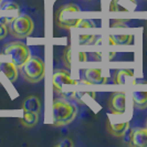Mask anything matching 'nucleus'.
Segmentation results:
<instances>
[{
    "instance_id": "nucleus-1",
    "label": "nucleus",
    "mask_w": 147,
    "mask_h": 147,
    "mask_svg": "<svg viewBox=\"0 0 147 147\" xmlns=\"http://www.w3.org/2000/svg\"><path fill=\"white\" fill-rule=\"evenodd\" d=\"M78 115V106L66 100L58 98L53 102V124L64 126L72 123Z\"/></svg>"
},
{
    "instance_id": "nucleus-2",
    "label": "nucleus",
    "mask_w": 147,
    "mask_h": 147,
    "mask_svg": "<svg viewBox=\"0 0 147 147\" xmlns=\"http://www.w3.org/2000/svg\"><path fill=\"white\" fill-rule=\"evenodd\" d=\"M23 78L30 83H38L44 78L45 65L42 59L38 57H30L28 61L21 66Z\"/></svg>"
},
{
    "instance_id": "nucleus-3",
    "label": "nucleus",
    "mask_w": 147,
    "mask_h": 147,
    "mask_svg": "<svg viewBox=\"0 0 147 147\" xmlns=\"http://www.w3.org/2000/svg\"><path fill=\"white\" fill-rule=\"evenodd\" d=\"M34 30L33 20L27 15H21L17 18H13L9 23V31L15 38L24 39L32 34Z\"/></svg>"
},
{
    "instance_id": "nucleus-4",
    "label": "nucleus",
    "mask_w": 147,
    "mask_h": 147,
    "mask_svg": "<svg viewBox=\"0 0 147 147\" xmlns=\"http://www.w3.org/2000/svg\"><path fill=\"white\" fill-rule=\"evenodd\" d=\"M3 54L11 57V62L17 67H21L30 58L29 48L22 42L9 43L3 50Z\"/></svg>"
},
{
    "instance_id": "nucleus-5",
    "label": "nucleus",
    "mask_w": 147,
    "mask_h": 147,
    "mask_svg": "<svg viewBox=\"0 0 147 147\" xmlns=\"http://www.w3.org/2000/svg\"><path fill=\"white\" fill-rule=\"evenodd\" d=\"M52 83H53L54 92L61 96L64 86L78 85L79 82L71 78V74L67 70H57L52 76Z\"/></svg>"
},
{
    "instance_id": "nucleus-6",
    "label": "nucleus",
    "mask_w": 147,
    "mask_h": 147,
    "mask_svg": "<svg viewBox=\"0 0 147 147\" xmlns=\"http://www.w3.org/2000/svg\"><path fill=\"white\" fill-rule=\"evenodd\" d=\"M82 82L90 85H103V84H106L107 78L102 75V70L90 67L85 70Z\"/></svg>"
},
{
    "instance_id": "nucleus-7",
    "label": "nucleus",
    "mask_w": 147,
    "mask_h": 147,
    "mask_svg": "<svg viewBox=\"0 0 147 147\" xmlns=\"http://www.w3.org/2000/svg\"><path fill=\"white\" fill-rule=\"evenodd\" d=\"M110 110L115 115H122L125 113L126 107V95L124 92H116L110 98Z\"/></svg>"
},
{
    "instance_id": "nucleus-8",
    "label": "nucleus",
    "mask_w": 147,
    "mask_h": 147,
    "mask_svg": "<svg viewBox=\"0 0 147 147\" xmlns=\"http://www.w3.org/2000/svg\"><path fill=\"white\" fill-rule=\"evenodd\" d=\"M136 0H111L110 11L131 12L136 8Z\"/></svg>"
},
{
    "instance_id": "nucleus-9",
    "label": "nucleus",
    "mask_w": 147,
    "mask_h": 147,
    "mask_svg": "<svg viewBox=\"0 0 147 147\" xmlns=\"http://www.w3.org/2000/svg\"><path fill=\"white\" fill-rule=\"evenodd\" d=\"M131 145L134 147H147V128H132Z\"/></svg>"
},
{
    "instance_id": "nucleus-10",
    "label": "nucleus",
    "mask_w": 147,
    "mask_h": 147,
    "mask_svg": "<svg viewBox=\"0 0 147 147\" xmlns=\"http://www.w3.org/2000/svg\"><path fill=\"white\" fill-rule=\"evenodd\" d=\"M0 73H2L10 82H15L18 78V67L11 62H0Z\"/></svg>"
},
{
    "instance_id": "nucleus-11",
    "label": "nucleus",
    "mask_w": 147,
    "mask_h": 147,
    "mask_svg": "<svg viewBox=\"0 0 147 147\" xmlns=\"http://www.w3.org/2000/svg\"><path fill=\"white\" fill-rule=\"evenodd\" d=\"M21 107L24 112H32V113L39 114V112L41 111V103L37 96L30 95L22 102Z\"/></svg>"
},
{
    "instance_id": "nucleus-12",
    "label": "nucleus",
    "mask_w": 147,
    "mask_h": 147,
    "mask_svg": "<svg viewBox=\"0 0 147 147\" xmlns=\"http://www.w3.org/2000/svg\"><path fill=\"white\" fill-rule=\"evenodd\" d=\"M128 127H129V122H124V123H119V124H113L111 122H107V124H106L107 131L115 137H122Z\"/></svg>"
},
{
    "instance_id": "nucleus-13",
    "label": "nucleus",
    "mask_w": 147,
    "mask_h": 147,
    "mask_svg": "<svg viewBox=\"0 0 147 147\" xmlns=\"http://www.w3.org/2000/svg\"><path fill=\"white\" fill-rule=\"evenodd\" d=\"M134 36L132 34H112L109 37V43L111 45H129L133 44Z\"/></svg>"
},
{
    "instance_id": "nucleus-14",
    "label": "nucleus",
    "mask_w": 147,
    "mask_h": 147,
    "mask_svg": "<svg viewBox=\"0 0 147 147\" xmlns=\"http://www.w3.org/2000/svg\"><path fill=\"white\" fill-rule=\"evenodd\" d=\"M133 103L138 110L147 107V91H135L133 93Z\"/></svg>"
},
{
    "instance_id": "nucleus-15",
    "label": "nucleus",
    "mask_w": 147,
    "mask_h": 147,
    "mask_svg": "<svg viewBox=\"0 0 147 147\" xmlns=\"http://www.w3.org/2000/svg\"><path fill=\"white\" fill-rule=\"evenodd\" d=\"M134 78V71L133 70H118L114 75V83L115 84H126L128 80Z\"/></svg>"
},
{
    "instance_id": "nucleus-16",
    "label": "nucleus",
    "mask_w": 147,
    "mask_h": 147,
    "mask_svg": "<svg viewBox=\"0 0 147 147\" xmlns=\"http://www.w3.org/2000/svg\"><path fill=\"white\" fill-rule=\"evenodd\" d=\"M39 121V115L38 113H32V112H24L23 116L20 119V123L27 128H32L37 125Z\"/></svg>"
},
{
    "instance_id": "nucleus-17",
    "label": "nucleus",
    "mask_w": 147,
    "mask_h": 147,
    "mask_svg": "<svg viewBox=\"0 0 147 147\" xmlns=\"http://www.w3.org/2000/svg\"><path fill=\"white\" fill-rule=\"evenodd\" d=\"M96 37L92 34H85V36H80L79 37V43L81 45H88V44L95 43Z\"/></svg>"
},
{
    "instance_id": "nucleus-18",
    "label": "nucleus",
    "mask_w": 147,
    "mask_h": 147,
    "mask_svg": "<svg viewBox=\"0 0 147 147\" xmlns=\"http://www.w3.org/2000/svg\"><path fill=\"white\" fill-rule=\"evenodd\" d=\"M76 28H95V23L88 19H80L76 24Z\"/></svg>"
},
{
    "instance_id": "nucleus-19",
    "label": "nucleus",
    "mask_w": 147,
    "mask_h": 147,
    "mask_svg": "<svg viewBox=\"0 0 147 147\" xmlns=\"http://www.w3.org/2000/svg\"><path fill=\"white\" fill-rule=\"evenodd\" d=\"M70 53H71V50H70V47H66L65 51H64V54H63V61H64V64L67 69L71 67V59H70Z\"/></svg>"
},
{
    "instance_id": "nucleus-20",
    "label": "nucleus",
    "mask_w": 147,
    "mask_h": 147,
    "mask_svg": "<svg viewBox=\"0 0 147 147\" xmlns=\"http://www.w3.org/2000/svg\"><path fill=\"white\" fill-rule=\"evenodd\" d=\"M122 140L123 142L127 144V145H131V140H132V129L128 127L127 129H126V132L123 134V136H122Z\"/></svg>"
},
{
    "instance_id": "nucleus-21",
    "label": "nucleus",
    "mask_w": 147,
    "mask_h": 147,
    "mask_svg": "<svg viewBox=\"0 0 147 147\" xmlns=\"http://www.w3.org/2000/svg\"><path fill=\"white\" fill-rule=\"evenodd\" d=\"M1 9L2 10H18L19 6L15 3V2H5L3 5H1Z\"/></svg>"
},
{
    "instance_id": "nucleus-22",
    "label": "nucleus",
    "mask_w": 147,
    "mask_h": 147,
    "mask_svg": "<svg viewBox=\"0 0 147 147\" xmlns=\"http://www.w3.org/2000/svg\"><path fill=\"white\" fill-rule=\"evenodd\" d=\"M8 26L6 23H3L2 21H0V40H2V39H5L6 36L8 34Z\"/></svg>"
},
{
    "instance_id": "nucleus-23",
    "label": "nucleus",
    "mask_w": 147,
    "mask_h": 147,
    "mask_svg": "<svg viewBox=\"0 0 147 147\" xmlns=\"http://www.w3.org/2000/svg\"><path fill=\"white\" fill-rule=\"evenodd\" d=\"M58 146H60V147H72L73 146V142L70 140V138H64L63 140H61V142H60Z\"/></svg>"
},
{
    "instance_id": "nucleus-24",
    "label": "nucleus",
    "mask_w": 147,
    "mask_h": 147,
    "mask_svg": "<svg viewBox=\"0 0 147 147\" xmlns=\"http://www.w3.org/2000/svg\"><path fill=\"white\" fill-rule=\"evenodd\" d=\"M126 21L125 20H114L113 22H111V27L116 28V27H126Z\"/></svg>"
},
{
    "instance_id": "nucleus-25",
    "label": "nucleus",
    "mask_w": 147,
    "mask_h": 147,
    "mask_svg": "<svg viewBox=\"0 0 147 147\" xmlns=\"http://www.w3.org/2000/svg\"><path fill=\"white\" fill-rule=\"evenodd\" d=\"M146 128H147V119H146Z\"/></svg>"
},
{
    "instance_id": "nucleus-26",
    "label": "nucleus",
    "mask_w": 147,
    "mask_h": 147,
    "mask_svg": "<svg viewBox=\"0 0 147 147\" xmlns=\"http://www.w3.org/2000/svg\"><path fill=\"white\" fill-rule=\"evenodd\" d=\"M1 1H2V0H0V3H1Z\"/></svg>"
}]
</instances>
